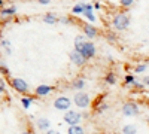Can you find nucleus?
Returning a JSON list of instances; mask_svg holds the SVG:
<instances>
[{"instance_id": "f8f14e48", "label": "nucleus", "mask_w": 149, "mask_h": 134, "mask_svg": "<svg viewBox=\"0 0 149 134\" xmlns=\"http://www.w3.org/2000/svg\"><path fill=\"white\" fill-rule=\"evenodd\" d=\"M58 18H60V17H57L54 12H46V14L42 17L43 22L49 24V26H54V24H57V22H58Z\"/></svg>"}, {"instance_id": "f257e3e1", "label": "nucleus", "mask_w": 149, "mask_h": 134, "mask_svg": "<svg viewBox=\"0 0 149 134\" xmlns=\"http://www.w3.org/2000/svg\"><path fill=\"white\" fill-rule=\"evenodd\" d=\"M128 26H130V18H128V15L125 14V12H118V14L113 17V19H112V27H113L115 30H118V31L127 30Z\"/></svg>"}, {"instance_id": "6e6552de", "label": "nucleus", "mask_w": 149, "mask_h": 134, "mask_svg": "<svg viewBox=\"0 0 149 134\" xmlns=\"http://www.w3.org/2000/svg\"><path fill=\"white\" fill-rule=\"evenodd\" d=\"M86 60H91V58H94L95 57V52H97V49H95V45L93 43V42H88L86 40V43L82 46V49L79 51Z\"/></svg>"}, {"instance_id": "c9c22d12", "label": "nucleus", "mask_w": 149, "mask_h": 134, "mask_svg": "<svg viewBox=\"0 0 149 134\" xmlns=\"http://www.w3.org/2000/svg\"><path fill=\"white\" fill-rule=\"evenodd\" d=\"M146 122H148V124H149V116H148V118H146Z\"/></svg>"}, {"instance_id": "4468645a", "label": "nucleus", "mask_w": 149, "mask_h": 134, "mask_svg": "<svg viewBox=\"0 0 149 134\" xmlns=\"http://www.w3.org/2000/svg\"><path fill=\"white\" fill-rule=\"evenodd\" d=\"M85 85H86L85 79L78 78V79H74V81L72 82V88H73V90H76L78 92H81V90H84V88H85Z\"/></svg>"}, {"instance_id": "1a4fd4ad", "label": "nucleus", "mask_w": 149, "mask_h": 134, "mask_svg": "<svg viewBox=\"0 0 149 134\" xmlns=\"http://www.w3.org/2000/svg\"><path fill=\"white\" fill-rule=\"evenodd\" d=\"M82 31H84V36L88 39H94L98 36V28L94 27L93 24H85L82 22Z\"/></svg>"}, {"instance_id": "2eb2a0df", "label": "nucleus", "mask_w": 149, "mask_h": 134, "mask_svg": "<svg viewBox=\"0 0 149 134\" xmlns=\"http://www.w3.org/2000/svg\"><path fill=\"white\" fill-rule=\"evenodd\" d=\"M84 12H85V2H79L76 3L73 8H72V14L73 15H84Z\"/></svg>"}, {"instance_id": "39448f33", "label": "nucleus", "mask_w": 149, "mask_h": 134, "mask_svg": "<svg viewBox=\"0 0 149 134\" xmlns=\"http://www.w3.org/2000/svg\"><path fill=\"white\" fill-rule=\"evenodd\" d=\"M64 122L69 124V127H73V125H79L81 119H82V115L78 112V110H69L64 113Z\"/></svg>"}, {"instance_id": "4be33fe9", "label": "nucleus", "mask_w": 149, "mask_h": 134, "mask_svg": "<svg viewBox=\"0 0 149 134\" xmlns=\"http://www.w3.org/2000/svg\"><path fill=\"white\" fill-rule=\"evenodd\" d=\"M58 22H60V24H66V26H69V24H73L74 21H73L72 17H69V15H63V17H60V18H58Z\"/></svg>"}, {"instance_id": "6ab92c4d", "label": "nucleus", "mask_w": 149, "mask_h": 134, "mask_svg": "<svg viewBox=\"0 0 149 134\" xmlns=\"http://www.w3.org/2000/svg\"><path fill=\"white\" fill-rule=\"evenodd\" d=\"M34 99H36V97H30V95L22 97V99H21V104H22V107H24V109H29L30 104L34 101Z\"/></svg>"}, {"instance_id": "a211bd4d", "label": "nucleus", "mask_w": 149, "mask_h": 134, "mask_svg": "<svg viewBox=\"0 0 149 134\" xmlns=\"http://www.w3.org/2000/svg\"><path fill=\"white\" fill-rule=\"evenodd\" d=\"M85 43H86L85 36H76V37H74V49H76V51H81L82 46H84Z\"/></svg>"}, {"instance_id": "9d476101", "label": "nucleus", "mask_w": 149, "mask_h": 134, "mask_svg": "<svg viewBox=\"0 0 149 134\" xmlns=\"http://www.w3.org/2000/svg\"><path fill=\"white\" fill-rule=\"evenodd\" d=\"M52 91H54V87H51V85H46V83H40L39 87L34 90V92H36L37 97H46V95L51 94Z\"/></svg>"}, {"instance_id": "b1692460", "label": "nucleus", "mask_w": 149, "mask_h": 134, "mask_svg": "<svg viewBox=\"0 0 149 134\" xmlns=\"http://www.w3.org/2000/svg\"><path fill=\"white\" fill-rule=\"evenodd\" d=\"M134 82H136V79H134L133 75H127L125 78H124V83H125V85H133Z\"/></svg>"}, {"instance_id": "2f4dec72", "label": "nucleus", "mask_w": 149, "mask_h": 134, "mask_svg": "<svg viewBox=\"0 0 149 134\" xmlns=\"http://www.w3.org/2000/svg\"><path fill=\"white\" fill-rule=\"evenodd\" d=\"M21 134H33V131L31 130H24V131H21Z\"/></svg>"}, {"instance_id": "c756f323", "label": "nucleus", "mask_w": 149, "mask_h": 134, "mask_svg": "<svg viewBox=\"0 0 149 134\" xmlns=\"http://www.w3.org/2000/svg\"><path fill=\"white\" fill-rule=\"evenodd\" d=\"M45 134H60V131H57V130H48Z\"/></svg>"}, {"instance_id": "20e7f679", "label": "nucleus", "mask_w": 149, "mask_h": 134, "mask_svg": "<svg viewBox=\"0 0 149 134\" xmlns=\"http://www.w3.org/2000/svg\"><path fill=\"white\" fill-rule=\"evenodd\" d=\"M73 101H74V104H76L78 107H81V109H86V107L91 104L90 95L85 94V92H76V94L73 95Z\"/></svg>"}, {"instance_id": "0eeeda50", "label": "nucleus", "mask_w": 149, "mask_h": 134, "mask_svg": "<svg viewBox=\"0 0 149 134\" xmlns=\"http://www.w3.org/2000/svg\"><path fill=\"white\" fill-rule=\"evenodd\" d=\"M69 58L72 60V63L74 64V66H78V67H82V66H85L86 64V60L79 51H76V49H73V51H70V54H69Z\"/></svg>"}, {"instance_id": "7ed1b4c3", "label": "nucleus", "mask_w": 149, "mask_h": 134, "mask_svg": "<svg viewBox=\"0 0 149 134\" xmlns=\"http://www.w3.org/2000/svg\"><path fill=\"white\" fill-rule=\"evenodd\" d=\"M70 106H72V100L66 95H60L54 100V107L57 110H63V112H69L70 110Z\"/></svg>"}, {"instance_id": "c85d7f7f", "label": "nucleus", "mask_w": 149, "mask_h": 134, "mask_svg": "<svg viewBox=\"0 0 149 134\" xmlns=\"http://www.w3.org/2000/svg\"><path fill=\"white\" fill-rule=\"evenodd\" d=\"M133 85H134V87H136V88H139V90H143V85H142L140 82H137V81H136V82H134Z\"/></svg>"}, {"instance_id": "9b49d317", "label": "nucleus", "mask_w": 149, "mask_h": 134, "mask_svg": "<svg viewBox=\"0 0 149 134\" xmlns=\"http://www.w3.org/2000/svg\"><path fill=\"white\" fill-rule=\"evenodd\" d=\"M36 127L39 128L40 131H48V130H51L49 127H51V122H49V119L48 118H39V119H36Z\"/></svg>"}, {"instance_id": "473e14b6", "label": "nucleus", "mask_w": 149, "mask_h": 134, "mask_svg": "<svg viewBox=\"0 0 149 134\" xmlns=\"http://www.w3.org/2000/svg\"><path fill=\"white\" fill-rule=\"evenodd\" d=\"M40 5H49V0H39Z\"/></svg>"}, {"instance_id": "dca6fc26", "label": "nucleus", "mask_w": 149, "mask_h": 134, "mask_svg": "<svg viewBox=\"0 0 149 134\" xmlns=\"http://www.w3.org/2000/svg\"><path fill=\"white\" fill-rule=\"evenodd\" d=\"M15 14H17V8H15L14 5L2 9V17H3V18H5V17H6V18H9V17H14Z\"/></svg>"}, {"instance_id": "412c9836", "label": "nucleus", "mask_w": 149, "mask_h": 134, "mask_svg": "<svg viewBox=\"0 0 149 134\" xmlns=\"http://www.w3.org/2000/svg\"><path fill=\"white\" fill-rule=\"evenodd\" d=\"M136 133H137V128H136L134 125H131V124L122 127V134H136Z\"/></svg>"}, {"instance_id": "393cba45", "label": "nucleus", "mask_w": 149, "mask_h": 134, "mask_svg": "<svg viewBox=\"0 0 149 134\" xmlns=\"http://www.w3.org/2000/svg\"><path fill=\"white\" fill-rule=\"evenodd\" d=\"M107 109H109V106H107L106 103H102L100 106H98V107L95 109V113H103V112H106V110H107Z\"/></svg>"}, {"instance_id": "cd10ccee", "label": "nucleus", "mask_w": 149, "mask_h": 134, "mask_svg": "<svg viewBox=\"0 0 149 134\" xmlns=\"http://www.w3.org/2000/svg\"><path fill=\"white\" fill-rule=\"evenodd\" d=\"M2 75H9V69H8V66H5V64H2Z\"/></svg>"}, {"instance_id": "72a5a7b5", "label": "nucleus", "mask_w": 149, "mask_h": 134, "mask_svg": "<svg viewBox=\"0 0 149 134\" xmlns=\"http://www.w3.org/2000/svg\"><path fill=\"white\" fill-rule=\"evenodd\" d=\"M94 8H95V9H100V8H102V3H98V2L94 3Z\"/></svg>"}, {"instance_id": "f3484780", "label": "nucleus", "mask_w": 149, "mask_h": 134, "mask_svg": "<svg viewBox=\"0 0 149 134\" xmlns=\"http://www.w3.org/2000/svg\"><path fill=\"white\" fill-rule=\"evenodd\" d=\"M104 83H107V85H115L116 83V75L113 72H107L104 75Z\"/></svg>"}, {"instance_id": "bb28decb", "label": "nucleus", "mask_w": 149, "mask_h": 134, "mask_svg": "<svg viewBox=\"0 0 149 134\" xmlns=\"http://www.w3.org/2000/svg\"><path fill=\"white\" fill-rule=\"evenodd\" d=\"M121 6H122V8H130V6H133V0H121Z\"/></svg>"}, {"instance_id": "f03ea898", "label": "nucleus", "mask_w": 149, "mask_h": 134, "mask_svg": "<svg viewBox=\"0 0 149 134\" xmlns=\"http://www.w3.org/2000/svg\"><path fill=\"white\" fill-rule=\"evenodd\" d=\"M10 87L19 94H29V83L21 78H12L10 79Z\"/></svg>"}, {"instance_id": "aec40b11", "label": "nucleus", "mask_w": 149, "mask_h": 134, "mask_svg": "<svg viewBox=\"0 0 149 134\" xmlns=\"http://www.w3.org/2000/svg\"><path fill=\"white\" fill-rule=\"evenodd\" d=\"M67 134H85V130L81 125H73V127H69Z\"/></svg>"}, {"instance_id": "f704fd0d", "label": "nucleus", "mask_w": 149, "mask_h": 134, "mask_svg": "<svg viewBox=\"0 0 149 134\" xmlns=\"http://www.w3.org/2000/svg\"><path fill=\"white\" fill-rule=\"evenodd\" d=\"M143 82H145L146 85H149V76H146V78H143Z\"/></svg>"}, {"instance_id": "5701e85b", "label": "nucleus", "mask_w": 149, "mask_h": 134, "mask_svg": "<svg viewBox=\"0 0 149 134\" xmlns=\"http://www.w3.org/2000/svg\"><path fill=\"white\" fill-rule=\"evenodd\" d=\"M106 39L110 42V43H115L116 40H118V37H116V34L115 33H112V31H109V33H106Z\"/></svg>"}, {"instance_id": "e433bc0d", "label": "nucleus", "mask_w": 149, "mask_h": 134, "mask_svg": "<svg viewBox=\"0 0 149 134\" xmlns=\"http://www.w3.org/2000/svg\"><path fill=\"white\" fill-rule=\"evenodd\" d=\"M43 134H45V133H43Z\"/></svg>"}, {"instance_id": "7c9ffc66", "label": "nucleus", "mask_w": 149, "mask_h": 134, "mask_svg": "<svg viewBox=\"0 0 149 134\" xmlns=\"http://www.w3.org/2000/svg\"><path fill=\"white\" fill-rule=\"evenodd\" d=\"M0 91H2V92H5V81H2V82H0Z\"/></svg>"}, {"instance_id": "a878e982", "label": "nucleus", "mask_w": 149, "mask_h": 134, "mask_svg": "<svg viewBox=\"0 0 149 134\" xmlns=\"http://www.w3.org/2000/svg\"><path fill=\"white\" fill-rule=\"evenodd\" d=\"M146 67H148V64H139V66L134 67V72H136V73H142V72L146 70Z\"/></svg>"}, {"instance_id": "ddd939ff", "label": "nucleus", "mask_w": 149, "mask_h": 134, "mask_svg": "<svg viewBox=\"0 0 149 134\" xmlns=\"http://www.w3.org/2000/svg\"><path fill=\"white\" fill-rule=\"evenodd\" d=\"M93 10H94V5L85 2V12H84V15L88 18L91 22H95V17H94V12Z\"/></svg>"}, {"instance_id": "423d86ee", "label": "nucleus", "mask_w": 149, "mask_h": 134, "mask_svg": "<svg viewBox=\"0 0 149 134\" xmlns=\"http://www.w3.org/2000/svg\"><path fill=\"white\" fill-rule=\"evenodd\" d=\"M122 113L125 116H137L140 113V107L134 101H127L122 104Z\"/></svg>"}]
</instances>
